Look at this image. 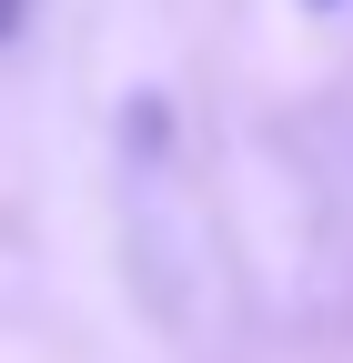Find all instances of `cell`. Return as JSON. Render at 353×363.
Wrapping results in <instances>:
<instances>
[{
    "instance_id": "obj_1",
    "label": "cell",
    "mask_w": 353,
    "mask_h": 363,
    "mask_svg": "<svg viewBox=\"0 0 353 363\" xmlns=\"http://www.w3.org/2000/svg\"><path fill=\"white\" fill-rule=\"evenodd\" d=\"M11 30H21V0H0V40H11Z\"/></svg>"
},
{
    "instance_id": "obj_2",
    "label": "cell",
    "mask_w": 353,
    "mask_h": 363,
    "mask_svg": "<svg viewBox=\"0 0 353 363\" xmlns=\"http://www.w3.org/2000/svg\"><path fill=\"white\" fill-rule=\"evenodd\" d=\"M313 11H333V0H313Z\"/></svg>"
}]
</instances>
